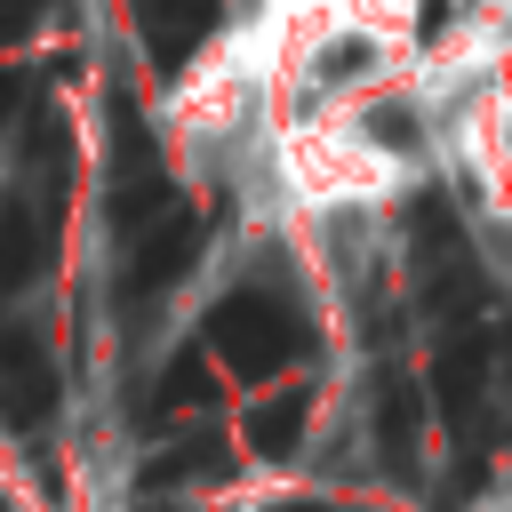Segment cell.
Wrapping results in <instances>:
<instances>
[{"instance_id":"3","label":"cell","mask_w":512,"mask_h":512,"mask_svg":"<svg viewBox=\"0 0 512 512\" xmlns=\"http://www.w3.org/2000/svg\"><path fill=\"white\" fill-rule=\"evenodd\" d=\"M136 32H144L152 56L208 48V0H136Z\"/></svg>"},{"instance_id":"2","label":"cell","mask_w":512,"mask_h":512,"mask_svg":"<svg viewBox=\"0 0 512 512\" xmlns=\"http://www.w3.org/2000/svg\"><path fill=\"white\" fill-rule=\"evenodd\" d=\"M304 432H312V392H304V384H296V392H272L264 408H248V448H256L264 464L296 456Z\"/></svg>"},{"instance_id":"1","label":"cell","mask_w":512,"mask_h":512,"mask_svg":"<svg viewBox=\"0 0 512 512\" xmlns=\"http://www.w3.org/2000/svg\"><path fill=\"white\" fill-rule=\"evenodd\" d=\"M64 408V360L48 352V336L32 320L0 328V424L8 432H40Z\"/></svg>"},{"instance_id":"4","label":"cell","mask_w":512,"mask_h":512,"mask_svg":"<svg viewBox=\"0 0 512 512\" xmlns=\"http://www.w3.org/2000/svg\"><path fill=\"white\" fill-rule=\"evenodd\" d=\"M40 16H48V0H0V48H8V40H24Z\"/></svg>"}]
</instances>
